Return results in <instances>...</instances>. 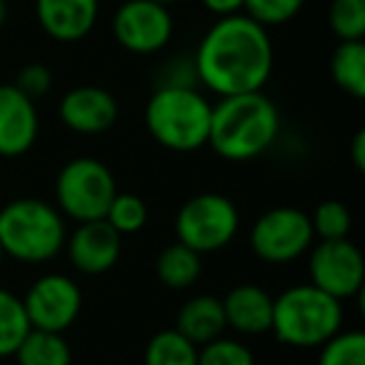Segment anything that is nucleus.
I'll return each mask as SVG.
<instances>
[{
    "label": "nucleus",
    "mask_w": 365,
    "mask_h": 365,
    "mask_svg": "<svg viewBox=\"0 0 365 365\" xmlns=\"http://www.w3.org/2000/svg\"><path fill=\"white\" fill-rule=\"evenodd\" d=\"M41 115L36 101L13 83L0 86V158H21L36 145Z\"/></svg>",
    "instance_id": "13"
},
{
    "label": "nucleus",
    "mask_w": 365,
    "mask_h": 365,
    "mask_svg": "<svg viewBox=\"0 0 365 365\" xmlns=\"http://www.w3.org/2000/svg\"><path fill=\"white\" fill-rule=\"evenodd\" d=\"M200 273H203V263H200V253L190 250L188 245L173 243L158 253L155 260V275L165 288L173 290H188L198 283Z\"/></svg>",
    "instance_id": "18"
},
{
    "label": "nucleus",
    "mask_w": 365,
    "mask_h": 365,
    "mask_svg": "<svg viewBox=\"0 0 365 365\" xmlns=\"http://www.w3.org/2000/svg\"><path fill=\"white\" fill-rule=\"evenodd\" d=\"M315 243L310 215L295 205H278L260 215L250 228V250L268 265H288L303 258Z\"/></svg>",
    "instance_id": "8"
},
{
    "label": "nucleus",
    "mask_w": 365,
    "mask_h": 365,
    "mask_svg": "<svg viewBox=\"0 0 365 365\" xmlns=\"http://www.w3.org/2000/svg\"><path fill=\"white\" fill-rule=\"evenodd\" d=\"M13 86L21 93H26L31 101H38V98L48 96L53 88V73L46 63H28L18 71L16 83Z\"/></svg>",
    "instance_id": "29"
},
{
    "label": "nucleus",
    "mask_w": 365,
    "mask_h": 365,
    "mask_svg": "<svg viewBox=\"0 0 365 365\" xmlns=\"http://www.w3.org/2000/svg\"><path fill=\"white\" fill-rule=\"evenodd\" d=\"M66 218L41 198H16L0 208V245L6 258L41 265L66 248Z\"/></svg>",
    "instance_id": "3"
},
{
    "label": "nucleus",
    "mask_w": 365,
    "mask_h": 365,
    "mask_svg": "<svg viewBox=\"0 0 365 365\" xmlns=\"http://www.w3.org/2000/svg\"><path fill=\"white\" fill-rule=\"evenodd\" d=\"M240 230L238 205L223 193H198L180 205L175 215L178 243L200 255L228 248Z\"/></svg>",
    "instance_id": "7"
},
{
    "label": "nucleus",
    "mask_w": 365,
    "mask_h": 365,
    "mask_svg": "<svg viewBox=\"0 0 365 365\" xmlns=\"http://www.w3.org/2000/svg\"><path fill=\"white\" fill-rule=\"evenodd\" d=\"M106 220L118 235H133L145 228L148 223V205L135 193H115L110 208L106 213Z\"/></svg>",
    "instance_id": "23"
},
{
    "label": "nucleus",
    "mask_w": 365,
    "mask_h": 365,
    "mask_svg": "<svg viewBox=\"0 0 365 365\" xmlns=\"http://www.w3.org/2000/svg\"><path fill=\"white\" fill-rule=\"evenodd\" d=\"M223 300V313L228 328L243 335L270 333L273 323V295L255 283H240L228 290Z\"/></svg>",
    "instance_id": "16"
},
{
    "label": "nucleus",
    "mask_w": 365,
    "mask_h": 365,
    "mask_svg": "<svg viewBox=\"0 0 365 365\" xmlns=\"http://www.w3.org/2000/svg\"><path fill=\"white\" fill-rule=\"evenodd\" d=\"M330 31L338 41L365 38V0H333L330 3Z\"/></svg>",
    "instance_id": "26"
},
{
    "label": "nucleus",
    "mask_w": 365,
    "mask_h": 365,
    "mask_svg": "<svg viewBox=\"0 0 365 365\" xmlns=\"http://www.w3.org/2000/svg\"><path fill=\"white\" fill-rule=\"evenodd\" d=\"M3 260H6V253H3V245H0V265H3Z\"/></svg>",
    "instance_id": "35"
},
{
    "label": "nucleus",
    "mask_w": 365,
    "mask_h": 365,
    "mask_svg": "<svg viewBox=\"0 0 365 365\" xmlns=\"http://www.w3.org/2000/svg\"><path fill=\"white\" fill-rule=\"evenodd\" d=\"M210 101L198 88L158 86L145 103V128L160 148L193 153L208 145Z\"/></svg>",
    "instance_id": "4"
},
{
    "label": "nucleus",
    "mask_w": 365,
    "mask_h": 365,
    "mask_svg": "<svg viewBox=\"0 0 365 365\" xmlns=\"http://www.w3.org/2000/svg\"><path fill=\"white\" fill-rule=\"evenodd\" d=\"M278 133L280 113L263 91L220 98L210 110L208 145L223 160H255L273 148Z\"/></svg>",
    "instance_id": "2"
},
{
    "label": "nucleus",
    "mask_w": 365,
    "mask_h": 365,
    "mask_svg": "<svg viewBox=\"0 0 365 365\" xmlns=\"http://www.w3.org/2000/svg\"><path fill=\"white\" fill-rule=\"evenodd\" d=\"M158 86H178V88H198V73H195L193 58H173L163 68V78Z\"/></svg>",
    "instance_id": "30"
},
{
    "label": "nucleus",
    "mask_w": 365,
    "mask_h": 365,
    "mask_svg": "<svg viewBox=\"0 0 365 365\" xmlns=\"http://www.w3.org/2000/svg\"><path fill=\"white\" fill-rule=\"evenodd\" d=\"M73 268L86 275H103L115 268L123 253V235H118L106 220L78 223L66 240Z\"/></svg>",
    "instance_id": "14"
},
{
    "label": "nucleus",
    "mask_w": 365,
    "mask_h": 365,
    "mask_svg": "<svg viewBox=\"0 0 365 365\" xmlns=\"http://www.w3.org/2000/svg\"><path fill=\"white\" fill-rule=\"evenodd\" d=\"M23 308L33 330L66 333L83 310V290L63 273H46L28 288Z\"/></svg>",
    "instance_id": "11"
},
{
    "label": "nucleus",
    "mask_w": 365,
    "mask_h": 365,
    "mask_svg": "<svg viewBox=\"0 0 365 365\" xmlns=\"http://www.w3.org/2000/svg\"><path fill=\"white\" fill-rule=\"evenodd\" d=\"M6 21H8V3L6 0H0V28L6 26Z\"/></svg>",
    "instance_id": "33"
},
{
    "label": "nucleus",
    "mask_w": 365,
    "mask_h": 365,
    "mask_svg": "<svg viewBox=\"0 0 365 365\" xmlns=\"http://www.w3.org/2000/svg\"><path fill=\"white\" fill-rule=\"evenodd\" d=\"M198 365H255V355L245 343L220 335L198 348Z\"/></svg>",
    "instance_id": "27"
},
{
    "label": "nucleus",
    "mask_w": 365,
    "mask_h": 365,
    "mask_svg": "<svg viewBox=\"0 0 365 365\" xmlns=\"http://www.w3.org/2000/svg\"><path fill=\"white\" fill-rule=\"evenodd\" d=\"M308 253L310 285L333 295L340 303L363 293V253H360V248L350 238L320 240V243H313V248Z\"/></svg>",
    "instance_id": "9"
},
{
    "label": "nucleus",
    "mask_w": 365,
    "mask_h": 365,
    "mask_svg": "<svg viewBox=\"0 0 365 365\" xmlns=\"http://www.w3.org/2000/svg\"><path fill=\"white\" fill-rule=\"evenodd\" d=\"M28 333L31 323L23 300L11 290L0 288V358H11Z\"/></svg>",
    "instance_id": "22"
},
{
    "label": "nucleus",
    "mask_w": 365,
    "mask_h": 365,
    "mask_svg": "<svg viewBox=\"0 0 365 365\" xmlns=\"http://www.w3.org/2000/svg\"><path fill=\"white\" fill-rule=\"evenodd\" d=\"M225 328L228 323H225L223 300L215 295H195V298L185 300L175 315V330L198 348L220 338Z\"/></svg>",
    "instance_id": "17"
},
{
    "label": "nucleus",
    "mask_w": 365,
    "mask_h": 365,
    "mask_svg": "<svg viewBox=\"0 0 365 365\" xmlns=\"http://www.w3.org/2000/svg\"><path fill=\"white\" fill-rule=\"evenodd\" d=\"M18 365H73V350L63 333L33 330L13 353Z\"/></svg>",
    "instance_id": "20"
},
{
    "label": "nucleus",
    "mask_w": 365,
    "mask_h": 365,
    "mask_svg": "<svg viewBox=\"0 0 365 365\" xmlns=\"http://www.w3.org/2000/svg\"><path fill=\"white\" fill-rule=\"evenodd\" d=\"M303 6L305 0H245L243 13L263 28H278L293 21Z\"/></svg>",
    "instance_id": "28"
},
{
    "label": "nucleus",
    "mask_w": 365,
    "mask_h": 365,
    "mask_svg": "<svg viewBox=\"0 0 365 365\" xmlns=\"http://www.w3.org/2000/svg\"><path fill=\"white\" fill-rule=\"evenodd\" d=\"M318 365H365V333L340 330L320 345Z\"/></svg>",
    "instance_id": "24"
},
{
    "label": "nucleus",
    "mask_w": 365,
    "mask_h": 365,
    "mask_svg": "<svg viewBox=\"0 0 365 365\" xmlns=\"http://www.w3.org/2000/svg\"><path fill=\"white\" fill-rule=\"evenodd\" d=\"M198 83L215 96L228 98L258 93L270 81L275 51L268 28L245 13L218 18L208 28L193 56Z\"/></svg>",
    "instance_id": "1"
},
{
    "label": "nucleus",
    "mask_w": 365,
    "mask_h": 365,
    "mask_svg": "<svg viewBox=\"0 0 365 365\" xmlns=\"http://www.w3.org/2000/svg\"><path fill=\"white\" fill-rule=\"evenodd\" d=\"M101 13L98 0H36V21L56 43H78L93 33Z\"/></svg>",
    "instance_id": "15"
},
{
    "label": "nucleus",
    "mask_w": 365,
    "mask_h": 365,
    "mask_svg": "<svg viewBox=\"0 0 365 365\" xmlns=\"http://www.w3.org/2000/svg\"><path fill=\"white\" fill-rule=\"evenodd\" d=\"M118 193L115 175L98 158H73L58 170L56 208L76 223L103 220Z\"/></svg>",
    "instance_id": "6"
},
{
    "label": "nucleus",
    "mask_w": 365,
    "mask_h": 365,
    "mask_svg": "<svg viewBox=\"0 0 365 365\" xmlns=\"http://www.w3.org/2000/svg\"><path fill=\"white\" fill-rule=\"evenodd\" d=\"M143 365H198V345L175 328L160 330L148 340Z\"/></svg>",
    "instance_id": "21"
},
{
    "label": "nucleus",
    "mask_w": 365,
    "mask_h": 365,
    "mask_svg": "<svg viewBox=\"0 0 365 365\" xmlns=\"http://www.w3.org/2000/svg\"><path fill=\"white\" fill-rule=\"evenodd\" d=\"M330 76L345 96L363 101L365 98V43L340 41L330 58Z\"/></svg>",
    "instance_id": "19"
},
{
    "label": "nucleus",
    "mask_w": 365,
    "mask_h": 365,
    "mask_svg": "<svg viewBox=\"0 0 365 365\" xmlns=\"http://www.w3.org/2000/svg\"><path fill=\"white\" fill-rule=\"evenodd\" d=\"M243 3L245 0H200V6L218 18H228V16H235V13H243Z\"/></svg>",
    "instance_id": "31"
},
{
    "label": "nucleus",
    "mask_w": 365,
    "mask_h": 365,
    "mask_svg": "<svg viewBox=\"0 0 365 365\" xmlns=\"http://www.w3.org/2000/svg\"><path fill=\"white\" fill-rule=\"evenodd\" d=\"M153 3H160V6L170 8V6H175V3H180V0H153Z\"/></svg>",
    "instance_id": "34"
},
{
    "label": "nucleus",
    "mask_w": 365,
    "mask_h": 365,
    "mask_svg": "<svg viewBox=\"0 0 365 365\" xmlns=\"http://www.w3.org/2000/svg\"><path fill=\"white\" fill-rule=\"evenodd\" d=\"M58 115L78 135H101L118 123L120 108L110 91L101 86H76L61 98Z\"/></svg>",
    "instance_id": "12"
},
{
    "label": "nucleus",
    "mask_w": 365,
    "mask_h": 365,
    "mask_svg": "<svg viewBox=\"0 0 365 365\" xmlns=\"http://www.w3.org/2000/svg\"><path fill=\"white\" fill-rule=\"evenodd\" d=\"M315 238L320 240H340L348 238L353 230V215L340 200H323L310 215Z\"/></svg>",
    "instance_id": "25"
},
{
    "label": "nucleus",
    "mask_w": 365,
    "mask_h": 365,
    "mask_svg": "<svg viewBox=\"0 0 365 365\" xmlns=\"http://www.w3.org/2000/svg\"><path fill=\"white\" fill-rule=\"evenodd\" d=\"M175 23L170 8L153 0H125L113 16V38L133 56H155L170 43Z\"/></svg>",
    "instance_id": "10"
},
{
    "label": "nucleus",
    "mask_w": 365,
    "mask_h": 365,
    "mask_svg": "<svg viewBox=\"0 0 365 365\" xmlns=\"http://www.w3.org/2000/svg\"><path fill=\"white\" fill-rule=\"evenodd\" d=\"M350 158H353V165L363 173L365 170V130L355 133L353 143H350Z\"/></svg>",
    "instance_id": "32"
},
{
    "label": "nucleus",
    "mask_w": 365,
    "mask_h": 365,
    "mask_svg": "<svg viewBox=\"0 0 365 365\" xmlns=\"http://www.w3.org/2000/svg\"><path fill=\"white\" fill-rule=\"evenodd\" d=\"M343 328V303L303 283L273 298L270 333L288 348H320Z\"/></svg>",
    "instance_id": "5"
}]
</instances>
